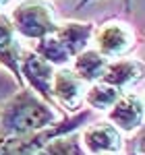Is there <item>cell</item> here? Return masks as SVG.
Listing matches in <instances>:
<instances>
[{
	"label": "cell",
	"instance_id": "obj_15",
	"mask_svg": "<svg viewBox=\"0 0 145 155\" xmlns=\"http://www.w3.org/2000/svg\"><path fill=\"white\" fill-rule=\"evenodd\" d=\"M145 132L143 128L135 130L129 139H124V147H122V153L124 155H145V141H143Z\"/></svg>",
	"mask_w": 145,
	"mask_h": 155
},
{
	"label": "cell",
	"instance_id": "obj_1",
	"mask_svg": "<svg viewBox=\"0 0 145 155\" xmlns=\"http://www.w3.org/2000/svg\"><path fill=\"white\" fill-rule=\"evenodd\" d=\"M54 107L42 101L31 89H19L0 106V139L33 134L58 122Z\"/></svg>",
	"mask_w": 145,
	"mask_h": 155
},
{
	"label": "cell",
	"instance_id": "obj_4",
	"mask_svg": "<svg viewBox=\"0 0 145 155\" xmlns=\"http://www.w3.org/2000/svg\"><path fill=\"white\" fill-rule=\"evenodd\" d=\"M91 41L96 44L97 54H102L108 62H112L133 54V50L137 48V33L129 21L108 19L93 29Z\"/></svg>",
	"mask_w": 145,
	"mask_h": 155
},
{
	"label": "cell",
	"instance_id": "obj_14",
	"mask_svg": "<svg viewBox=\"0 0 145 155\" xmlns=\"http://www.w3.org/2000/svg\"><path fill=\"white\" fill-rule=\"evenodd\" d=\"M33 155H85L83 147H81V139L77 132L64 134V137H56L52 139L44 147H39Z\"/></svg>",
	"mask_w": 145,
	"mask_h": 155
},
{
	"label": "cell",
	"instance_id": "obj_5",
	"mask_svg": "<svg viewBox=\"0 0 145 155\" xmlns=\"http://www.w3.org/2000/svg\"><path fill=\"white\" fill-rule=\"evenodd\" d=\"M54 66L42 60L33 50H23L21 62H19V74L23 79V85L31 89L42 101L52 106V77H54Z\"/></svg>",
	"mask_w": 145,
	"mask_h": 155
},
{
	"label": "cell",
	"instance_id": "obj_12",
	"mask_svg": "<svg viewBox=\"0 0 145 155\" xmlns=\"http://www.w3.org/2000/svg\"><path fill=\"white\" fill-rule=\"evenodd\" d=\"M72 66H69L77 79L85 85H93V83H99L104 72H106V66H108V60L104 58L102 54H97L96 50L87 48L83 50L81 54H77L75 58L71 60Z\"/></svg>",
	"mask_w": 145,
	"mask_h": 155
},
{
	"label": "cell",
	"instance_id": "obj_8",
	"mask_svg": "<svg viewBox=\"0 0 145 155\" xmlns=\"http://www.w3.org/2000/svg\"><path fill=\"white\" fill-rule=\"evenodd\" d=\"M108 122L116 128L118 132L133 134L135 130L143 128V118H145V107H143V97L139 93H122L118 101L110 107L108 112Z\"/></svg>",
	"mask_w": 145,
	"mask_h": 155
},
{
	"label": "cell",
	"instance_id": "obj_3",
	"mask_svg": "<svg viewBox=\"0 0 145 155\" xmlns=\"http://www.w3.org/2000/svg\"><path fill=\"white\" fill-rule=\"evenodd\" d=\"M15 33L23 39L39 41L56 31L58 19L50 0H23L8 15Z\"/></svg>",
	"mask_w": 145,
	"mask_h": 155
},
{
	"label": "cell",
	"instance_id": "obj_6",
	"mask_svg": "<svg viewBox=\"0 0 145 155\" xmlns=\"http://www.w3.org/2000/svg\"><path fill=\"white\" fill-rule=\"evenodd\" d=\"M85 155H120L124 147V137L108 120H97L83 128L79 134Z\"/></svg>",
	"mask_w": 145,
	"mask_h": 155
},
{
	"label": "cell",
	"instance_id": "obj_16",
	"mask_svg": "<svg viewBox=\"0 0 145 155\" xmlns=\"http://www.w3.org/2000/svg\"><path fill=\"white\" fill-rule=\"evenodd\" d=\"M91 2H97V0H79L77 2V8H83V6L91 4ZM124 6H126V11H131V0H124Z\"/></svg>",
	"mask_w": 145,
	"mask_h": 155
},
{
	"label": "cell",
	"instance_id": "obj_9",
	"mask_svg": "<svg viewBox=\"0 0 145 155\" xmlns=\"http://www.w3.org/2000/svg\"><path fill=\"white\" fill-rule=\"evenodd\" d=\"M23 46L19 41V35L15 33L11 25L8 15L0 12V66H4L12 74V79L17 81L19 89H23V79L19 74V62H21Z\"/></svg>",
	"mask_w": 145,
	"mask_h": 155
},
{
	"label": "cell",
	"instance_id": "obj_2",
	"mask_svg": "<svg viewBox=\"0 0 145 155\" xmlns=\"http://www.w3.org/2000/svg\"><path fill=\"white\" fill-rule=\"evenodd\" d=\"M91 116H93L91 110H79L77 114H64V118L39 132L0 139V155H33L39 147H44L52 139L77 132L85 122H91Z\"/></svg>",
	"mask_w": 145,
	"mask_h": 155
},
{
	"label": "cell",
	"instance_id": "obj_13",
	"mask_svg": "<svg viewBox=\"0 0 145 155\" xmlns=\"http://www.w3.org/2000/svg\"><path fill=\"white\" fill-rule=\"evenodd\" d=\"M120 95L122 93L118 89H114V87H110V85L99 81V83H93L85 89L83 101L89 106L91 112H108L110 107L118 101Z\"/></svg>",
	"mask_w": 145,
	"mask_h": 155
},
{
	"label": "cell",
	"instance_id": "obj_7",
	"mask_svg": "<svg viewBox=\"0 0 145 155\" xmlns=\"http://www.w3.org/2000/svg\"><path fill=\"white\" fill-rule=\"evenodd\" d=\"M85 95V83L77 79V74L62 66L54 71L52 77V104L64 110V114H77L81 110Z\"/></svg>",
	"mask_w": 145,
	"mask_h": 155
},
{
	"label": "cell",
	"instance_id": "obj_10",
	"mask_svg": "<svg viewBox=\"0 0 145 155\" xmlns=\"http://www.w3.org/2000/svg\"><path fill=\"white\" fill-rule=\"evenodd\" d=\"M141 79H143V62L137 58H120L108 62L102 83L118 89L120 93H129L133 91L135 85H139Z\"/></svg>",
	"mask_w": 145,
	"mask_h": 155
},
{
	"label": "cell",
	"instance_id": "obj_17",
	"mask_svg": "<svg viewBox=\"0 0 145 155\" xmlns=\"http://www.w3.org/2000/svg\"><path fill=\"white\" fill-rule=\"evenodd\" d=\"M12 0H0V12H2V8H4V6H6V4H11Z\"/></svg>",
	"mask_w": 145,
	"mask_h": 155
},
{
	"label": "cell",
	"instance_id": "obj_11",
	"mask_svg": "<svg viewBox=\"0 0 145 155\" xmlns=\"http://www.w3.org/2000/svg\"><path fill=\"white\" fill-rule=\"evenodd\" d=\"M93 29H96V25L91 21H66V23H58L54 35L64 46L66 54L72 60L77 54H81L83 50L89 48Z\"/></svg>",
	"mask_w": 145,
	"mask_h": 155
}]
</instances>
